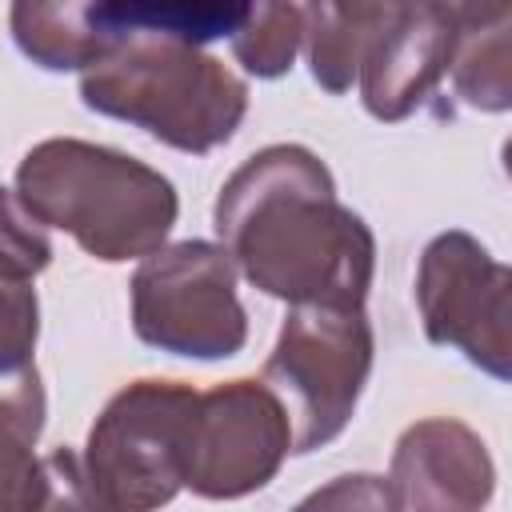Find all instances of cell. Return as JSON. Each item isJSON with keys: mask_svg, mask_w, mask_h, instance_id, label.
I'll list each match as a JSON object with an SVG mask.
<instances>
[{"mask_svg": "<svg viewBox=\"0 0 512 512\" xmlns=\"http://www.w3.org/2000/svg\"><path fill=\"white\" fill-rule=\"evenodd\" d=\"M212 224L248 284L276 300L364 304L372 288V228L336 200L328 164L304 144L248 156L224 180Z\"/></svg>", "mask_w": 512, "mask_h": 512, "instance_id": "obj_1", "label": "cell"}, {"mask_svg": "<svg viewBox=\"0 0 512 512\" xmlns=\"http://www.w3.org/2000/svg\"><path fill=\"white\" fill-rule=\"evenodd\" d=\"M304 36L324 92L360 84L376 120H404L448 76L460 28L440 0H308Z\"/></svg>", "mask_w": 512, "mask_h": 512, "instance_id": "obj_2", "label": "cell"}, {"mask_svg": "<svg viewBox=\"0 0 512 512\" xmlns=\"http://www.w3.org/2000/svg\"><path fill=\"white\" fill-rule=\"evenodd\" d=\"M16 196L40 224L68 232L104 264L156 252L180 212L168 176L128 152L72 136L28 148L16 168Z\"/></svg>", "mask_w": 512, "mask_h": 512, "instance_id": "obj_3", "label": "cell"}, {"mask_svg": "<svg viewBox=\"0 0 512 512\" xmlns=\"http://www.w3.org/2000/svg\"><path fill=\"white\" fill-rule=\"evenodd\" d=\"M92 112L128 120L180 152H212L248 112V84L192 44L132 36L112 44L80 76Z\"/></svg>", "mask_w": 512, "mask_h": 512, "instance_id": "obj_4", "label": "cell"}, {"mask_svg": "<svg viewBox=\"0 0 512 512\" xmlns=\"http://www.w3.org/2000/svg\"><path fill=\"white\" fill-rule=\"evenodd\" d=\"M200 392L180 380H136L120 388L88 432L80 456L84 504L148 512L184 488Z\"/></svg>", "mask_w": 512, "mask_h": 512, "instance_id": "obj_5", "label": "cell"}, {"mask_svg": "<svg viewBox=\"0 0 512 512\" xmlns=\"http://www.w3.org/2000/svg\"><path fill=\"white\" fill-rule=\"evenodd\" d=\"M372 352L364 304H292L260 376L288 412L292 452H316L348 428Z\"/></svg>", "mask_w": 512, "mask_h": 512, "instance_id": "obj_6", "label": "cell"}, {"mask_svg": "<svg viewBox=\"0 0 512 512\" xmlns=\"http://www.w3.org/2000/svg\"><path fill=\"white\" fill-rule=\"evenodd\" d=\"M132 328L148 348L188 360H228L248 340L236 260L224 244L180 240L144 256L132 276Z\"/></svg>", "mask_w": 512, "mask_h": 512, "instance_id": "obj_7", "label": "cell"}, {"mask_svg": "<svg viewBox=\"0 0 512 512\" xmlns=\"http://www.w3.org/2000/svg\"><path fill=\"white\" fill-rule=\"evenodd\" d=\"M424 336L460 348L480 372L512 376V272L468 232H440L416 272Z\"/></svg>", "mask_w": 512, "mask_h": 512, "instance_id": "obj_8", "label": "cell"}, {"mask_svg": "<svg viewBox=\"0 0 512 512\" xmlns=\"http://www.w3.org/2000/svg\"><path fill=\"white\" fill-rule=\"evenodd\" d=\"M292 452L288 412L264 380H228L200 392L184 484L208 500L264 488Z\"/></svg>", "mask_w": 512, "mask_h": 512, "instance_id": "obj_9", "label": "cell"}, {"mask_svg": "<svg viewBox=\"0 0 512 512\" xmlns=\"http://www.w3.org/2000/svg\"><path fill=\"white\" fill-rule=\"evenodd\" d=\"M496 468L484 440L460 420H420L392 452L388 496L392 508L472 512L492 500Z\"/></svg>", "mask_w": 512, "mask_h": 512, "instance_id": "obj_10", "label": "cell"}, {"mask_svg": "<svg viewBox=\"0 0 512 512\" xmlns=\"http://www.w3.org/2000/svg\"><path fill=\"white\" fill-rule=\"evenodd\" d=\"M44 384L36 364L0 372V512L84 504L80 460L72 452L36 456L44 432Z\"/></svg>", "mask_w": 512, "mask_h": 512, "instance_id": "obj_11", "label": "cell"}, {"mask_svg": "<svg viewBox=\"0 0 512 512\" xmlns=\"http://www.w3.org/2000/svg\"><path fill=\"white\" fill-rule=\"evenodd\" d=\"M248 16V0H88L92 32L112 48L132 36H160L180 44L232 40Z\"/></svg>", "mask_w": 512, "mask_h": 512, "instance_id": "obj_12", "label": "cell"}, {"mask_svg": "<svg viewBox=\"0 0 512 512\" xmlns=\"http://www.w3.org/2000/svg\"><path fill=\"white\" fill-rule=\"evenodd\" d=\"M8 28L16 48L48 72H84L108 52L88 24V0H12Z\"/></svg>", "mask_w": 512, "mask_h": 512, "instance_id": "obj_13", "label": "cell"}, {"mask_svg": "<svg viewBox=\"0 0 512 512\" xmlns=\"http://www.w3.org/2000/svg\"><path fill=\"white\" fill-rule=\"evenodd\" d=\"M304 40V16L292 0H248V16L232 36V56L244 72L276 80L292 68Z\"/></svg>", "mask_w": 512, "mask_h": 512, "instance_id": "obj_14", "label": "cell"}, {"mask_svg": "<svg viewBox=\"0 0 512 512\" xmlns=\"http://www.w3.org/2000/svg\"><path fill=\"white\" fill-rule=\"evenodd\" d=\"M52 264V244L40 220L20 204L16 192L0 188V276L32 280Z\"/></svg>", "mask_w": 512, "mask_h": 512, "instance_id": "obj_15", "label": "cell"}, {"mask_svg": "<svg viewBox=\"0 0 512 512\" xmlns=\"http://www.w3.org/2000/svg\"><path fill=\"white\" fill-rule=\"evenodd\" d=\"M40 336V304L28 280L0 276V372H16L32 364V348Z\"/></svg>", "mask_w": 512, "mask_h": 512, "instance_id": "obj_16", "label": "cell"}]
</instances>
